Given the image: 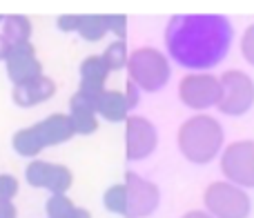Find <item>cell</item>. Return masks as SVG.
<instances>
[{
	"label": "cell",
	"instance_id": "1",
	"mask_svg": "<svg viewBox=\"0 0 254 218\" xmlns=\"http://www.w3.org/2000/svg\"><path fill=\"white\" fill-rule=\"evenodd\" d=\"M232 40L234 27L221 13H176L165 27L170 58L192 71H207L223 62Z\"/></svg>",
	"mask_w": 254,
	"mask_h": 218
},
{
	"label": "cell",
	"instance_id": "2",
	"mask_svg": "<svg viewBox=\"0 0 254 218\" xmlns=\"http://www.w3.org/2000/svg\"><path fill=\"white\" fill-rule=\"evenodd\" d=\"M225 143V131L214 116L194 113L181 122L176 131V145L185 161L192 165H207L221 156Z\"/></svg>",
	"mask_w": 254,
	"mask_h": 218
},
{
	"label": "cell",
	"instance_id": "3",
	"mask_svg": "<svg viewBox=\"0 0 254 218\" xmlns=\"http://www.w3.org/2000/svg\"><path fill=\"white\" fill-rule=\"evenodd\" d=\"M129 80L140 92H161L172 78V65L167 56L156 47H138L127 58Z\"/></svg>",
	"mask_w": 254,
	"mask_h": 218
},
{
	"label": "cell",
	"instance_id": "4",
	"mask_svg": "<svg viewBox=\"0 0 254 218\" xmlns=\"http://www.w3.org/2000/svg\"><path fill=\"white\" fill-rule=\"evenodd\" d=\"M203 205L212 218H248L252 212L248 192L228 180H214L207 185L203 192Z\"/></svg>",
	"mask_w": 254,
	"mask_h": 218
},
{
	"label": "cell",
	"instance_id": "5",
	"mask_svg": "<svg viewBox=\"0 0 254 218\" xmlns=\"http://www.w3.org/2000/svg\"><path fill=\"white\" fill-rule=\"evenodd\" d=\"M221 80V96L219 109L225 116H246L254 105V80L243 69H228L219 76Z\"/></svg>",
	"mask_w": 254,
	"mask_h": 218
},
{
	"label": "cell",
	"instance_id": "6",
	"mask_svg": "<svg viewBox=\"0 0 254 218\" xmlns=\"http://www.w3.org/2000/svg\"><path fill=\"white\" fill-rule=\"evenodd\" d=\"M221 174L241 189H254V140H234L221 152Z\"/></svg>",
	"mask_w": 254,
	"mask_h": 218
},
{
	"label": "cell",
	"instance_id": "7",
	"mask_svg": "<svg viewBox=\"0 0 254 218\" xmlns=\"http://www.w3.org/2000/svg\"><path fill=\"white\" fill-rule=\"evenodd\" d=\"M221 80L207 71H192L179 85V98L192 111H205L219 105Z\"/></svg>",
	"mask_w": 254,
	"mask_h": 218
},
{
	"label": "cell",
	"instance_id": "8",
	"mask_svg": "<svg viewBox=\"0 0 254 218\" xmlns=\"http://www.w3.org/2000/svg\"><path fill=\"white\" fill-rule=\"evenodd\" d=\"M125 216L123 218H145L152 216L161 205V189L152 180L138 176L136 171H125Z\"/></svg>",
	"mask_w": 254,
	"mask_h": 218
},
{
	"label": "cell",
	"instance_id": "9",
	"mask_svg": "<svg viewBox=\"0 0 254 218\" xmlns=\"http://www.w3.org/2000/svg\"><path fill=\"white\" fill-rule=\"evenodd\" d=\"M158 147V131L145 116H129L125 120V158L129 163L145 161Z\"/></svg>",
	"mask_w": 254,
	"mask_h": 218
},
{
	"label": "cell",
	"instance_id": "10",
	"mask_svg": "<svg viewBox=\"0 0 254 218\" xmlns=\"http://www.w3.org/2000/svg\"><path fill=\"white\" fill-rule=\"evenodd\" d=\"M25 180L36 189H49V194H67L74 185L69 167L40 158L29 161V165L25 167Z\"/></svg>",
	"mask_w": 254,
	"mask_h": 218
},
{
	"label": "cell",
	"instance_id": "11",
	"mask_svg": "<svg viewBox=\"0 0 254 218\" xmlns=\"http://www.w3.org/2000/svg\"><path fill=\"white\" fill-rule=\"evenodd\" d=\"M4 67H7V78L11 80L13 87L27 85L38 76H43V62L38 60L36 47L31 43L13 45L7 60H4Z\"/></svg>",
	"mask_w": 254,
	"mask_h": 218
},
{
	"label": "cell",
	"instance_id": "12",
	"mask_svg": "<svg viewBox=\"0 0 254 218\" xmlns=\"http://www.w3.org/2000/svg\"><path fill=\"white\" fill-rule=\"evenodd\" d=\"M52 96H56V83L49 76H38L36 80L27 85H18L11 89V101L18 107H34L40 103H47Z\"/></svg>",
	"mask_w": 254,
	"mask_h": 218
},
{
	"label": "cell",
	"instance_id": "13",
	"mask_svg": "<svg viewBox=\"0 0 254 218\" xmlns=\"http://www.w3.org/2000/svg\"><path fill=\"white\" fill-rule=\"evenodd\" d=\"M69 120L78 136H92L98 131V113L96 107L89 101H85L80 94H74L69 98Z\"/></svg>",
	"mask_w": 254,
	"mask_h": 218
},
{
	"label": "cell",
	"instance_id": "14",
	"mask_svg": "<svg viewBox=\"0 0 254 218\" xmlns=\"http://www.w3.org/2000/svg\"><path fill=\"white\" fill-rule=\"evenodd\" d=\"M36 127H38V134H40V138H43L45 147L63 145L76 136L67 113H52V116L43 118L40 122H36Z\"/></svg>",
	"mask_w": 254,
	"mask_h": 218
},
{
	"label": "cell",
	"instance_id": "15",
	"mask_svg": "<svg viewBox=\"0 0 254 218\" xmlns=\"http://www.w3.org/2000/svg\"><path fill=\"white\" fill-rule=\"evenodd\" d=\"M96 113L107 122H125L129 118V105L125 94L119 89H105L103 96L96 101Z\"/></svg>",
	"mask_w": 254,
	"mask_h": 218
},
{
	"label": "cell",
	"instance_id": "16",
	"mask_svg": "<svg viewBox=\"0 0 254 218\" xmlns=\"http://www.w3.org/2000/svg\"><path fill=\"white\" fill-rule=\"evenodd\" d=\"M11 147L18 156H25V158H38V154L45 149V143L38 134V127L29 125V127H22L18 129L16 134L11 136Z\"/></svg>",
	"mask_w": 254,
	"mask_h": 218
},
{
	"label": "cell",
	"instance_id": "17",
	"mask_svg": "<svg viewBox=\"0 0 254 218\" xmlns=\"http://www.w3.org/2000/svg\"><path fill=\"white\" fill-rule=\"evenodd\" d=\"M2 36L9 40V45H25L31 38V20L22 13H9L2 16Z\"/></svg>",
	"mask_w": 254,
	"mask_h": 218
},
{
	"label": "cell",
	"instance_id": "18",
	"mask_svg": "<svg viewBox=\"0 0 254 218\" xmlns=\"http://www.w3.org/2000/svg\"><path fill=\"white\" fill-rule=\"evenodd\" d=\"M76 34L85 43H101L107 36L105 27V13H80V25Z\"/></svg>",
	"mask_w": 254,
	"mask_h": 218
},
{
	"label": "cell",
	"instance_id": "19",
	"mask_svg": "<svg viewBox=\"0 0 254 218\" xmlns=\"http://www.w3.org/2000/svg\"><path fill=\"white\" fill-rule=\"evenodd\" d=\"M107 78H110V67L103 60L101 54H92V56L83 58V62H80V80L105 85Z\"/></svg>",
	"mask_w": 254,
	"mask_h": 218
},
{
	"label": "cell",
	"instance_id": "20",
	"mask_svg": "<svg viewBox=\"0 0 254 218\" xmlns=\"http://www.w3.org/2000/svg\"><path fill=\"white\" fill-rule=\"evenodd\" d=\"M76 205L67 194H49L47 205H45V214L47 218H71Z\"/></svg>",
	"mask_w": 254,
	"mask_h": 218
},
{
	"label": "cell",
	"instance_id": "21",
	"mask_svg": "<svg viewBox=\"0 0 254 218\" xmlns=\"http://www.w3.org/2000/svg\"><path fill=\"white\" fill-rule=\"evenodd\" d=\"M101 56H103V60L107 62L110 71L123 69V67H127V58H129L127 56V43L125 40H112Z\"/></svg>",
	"mask_w": 254,
	"mask_h": 218
},
{
	"label": "cell",
	"instance_id": "22",
	"mask_svg": "<svg viewBox=\"0 0 254 218\" xmlns=\"http://www.w3.org/2000/svg\"><path fill=\"white\" fill-rule=\"evenodd\" d=\"M125 203H127V196H125V185L123 183H116L112 187L105 189L103 194V207L112 214H119V216H125Z\"/></svg>",
	"mask_w": 254,
	"mask_h": 218
},
{
	"label": "cell",
	"instance_id": "23",
	"mask_svg": "<svg viewBox=\"0 0 254 218\" xmlns=\"http://www.w3.org/2000/svg\"><path fill=\"white\" fill-rule=\"evenodd\" d=\"M107 34H114L116 40H125L127 36V16L123 13H105Z\"/></svg>",
	"mask_w": 254,
	"mask_h": 218
},
{
	"label": "cell",
	"instance_id": "24",
	"mask_svg": "<svg viewBox=\"0 0 254 218\" xmlns=\"http://www.w3.org/2000/svg\"><path fill=\"white\" fill-rule=\"evenodd\" d=\"M18 189H20V183H18L16 176L0 174V201H13Z\"/></svg>",
	"mask_w": 254,
	"mask_h": 218
},
{
	"label": "cell",
	"instance_id": "25",
	"mask_svg": "<svg viewBox=\"0 0 254 218\" xmlns=\"http://www.w3.org/2000/svg\"><path fill=\"white\" fill-rule=\"evenodd\" d=\"M241 54H243V58H246V62H250L254 67V22L241 36Z\"/></svg>",
	"mask_w": 254,
	"mask_h": 218
},
{
	"label": "cell",
	"instance_id": "26",
	"mask_svg": "<svg viewBox=\"0 0 254 218\" xmlns=\"http://www.w3.org/2000/svg\"><path fill=\"white\" fill-rule=\"evenodd\" d=\"M80 25V13H63V16L56 18V27L65 34H71V31H78Z\"/></svg>",
	"mask_w": 254,
	"mask_h": 218
},
{
	"label": "cell",
	"instance_id": "27",
	"mask_svg": "<svg viewBox=\"0 0 254 218\" xmlns=\"http://www.w3.org/2000/svg\"><path fill=\"white\" fill-rule=\"evenodd\" d=\"M138 92H140V89L136 87V85L131 83V80H127V83H125V92H123V94H125L127 105H129V111H131V109H134L136 105H138V101H140Z\"/></svg>",
	"mask_w": 254,
	"mask_h": 218
},
{
	"label": "cell",
	"instance_id": "28",
	"mask_svg": "<svg viewBox=\"0 0 254 218\" xmlns=\"http://www.w3.org/2000/svg\"><path fill=\"white\" fill-rule=\"evenodd\" d=\"M16 216L18 212L13 201H0V218H16Z\"/></svg>",
	"mask_w": 254,
	"mask_h": 218
},
{
	"label": "cell",
	"instance_id": "29",
	"mask_svg": "<svg viewBox=\"0 0 254 218\" xmlns=\"http://www.w3.org/2000/svg\"><path fill=\"white\" fill-rule=\"evenodd\" d=\"M9 52H11V45H9V40L4 38L2 34H0V62H4V60H7Z\"/></svg>",
	"mask_w": 254,
	"mask_h": 218
},
{
	"label": "cell",
	"instance_id": "30",
	"mask_svg": "<svg viewBox=\"0 0 254 218\" xmlns=\"http://www.w3.org/2000/svg\"><path fill=\"white\" fill-rule=\"evenodd\" d=\"M181 218H212V216L207 214L205 210H190V212H185Z\"/></svg>",
	"mask_w": 254,
	"mask_h": 218
},
{
	"label": "cell",
	"instance_id": "31",
	"mask_svg": "<svg viewBox=\"0 0 254 218\" xmlns=\"http://www.w3.org/2000/svg\"><path fill=\"white\" fill-rule=\"evenodd\" d=\"M71 218H92V212L85 210V207L76 205V210H74V214H71Z\"/></svg>",
	"mask_w": 254,
	"mask_h": 218
},
{
	"label": "cell",
	"instance_id": "32",
	"mask_svg": "<svg viewBox=\"0 0 254 218\" xmlns=\"http://www.w3.org/2000/svg\"><path fill=\"white\" fill-rule=\"evenodd\" d=\"M0 22H2V16H0Z\"/></svg>",
	"mask_w": 254,
	"mask_h": 218
}]
</instances>
